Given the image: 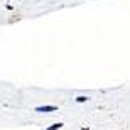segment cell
I'll list each match as a JSON object with an SVG mask.
<instances>
[{
  "instance_id": "6da1fadb",
  "label": "cell",
  "mask_w": 130,
  "mask_h": 130,
  "mask_svg": "<svg viewBox=\"0 0 130 130\" xmlns=\"http://www.w3.org/2000/svg\"><path fill=\"white\" fill-rule=\"evenodd\" d=\"M34 111H39V113H51V111H58V106L54 105H44V106H36Z\"/></svg>"
},
{
  "instance_id": "7a4b0ae2",
  "label": "cell",
  "mask_w": 130,
  "mask_h": 130,
  "mask_svg": "<svg viewBox=\"0 0 130 130\" xmlns=\"http://www.w3.org/2000/svg\"><path fill=\"white\" fill-rule=\"evenodd\" d=\"M64 127V123H61V122H58V123H53L51 127H47L46 130H59V128H63Z\"/></svg>"
},
{
  "instance_id": "3957f363",
  "label": "cell",
  "mask_w": 130,
  "mask_h": 130,
  "mask_svg": "<svg viewBox=\"0 0 130 130\" xmlns=\"http://www.w3.org/2000/svg\"><path fill=\"white\" fill-rule=\"evenodd\" d=\"M88 100H90V98H88V96H83V95L76 96V103H86Z\"/></svg>"
},
{
  "instance_id": "277c9868",
  "label": "cell",
  "mask_w": 130,
  "mask_h": 130,
  "mask_svg": "<svg viewBox=\"0 0 130 130\" xmlns=\"http://www.w3.org/2000/svg\"><path fill=\"white\" fill-rule=\"evenodd\" d=\"M83 130H90V127H83Z\"/></svg>"
}]
</instances>
